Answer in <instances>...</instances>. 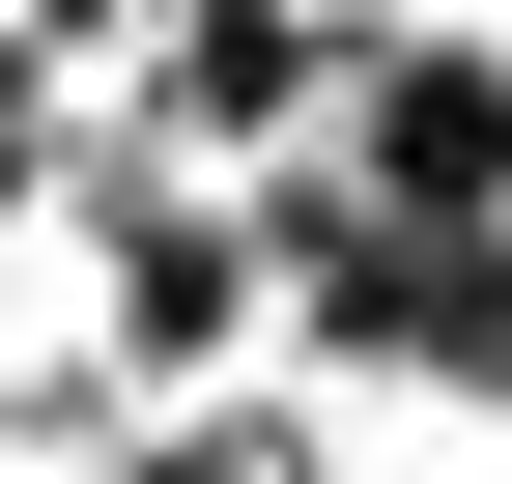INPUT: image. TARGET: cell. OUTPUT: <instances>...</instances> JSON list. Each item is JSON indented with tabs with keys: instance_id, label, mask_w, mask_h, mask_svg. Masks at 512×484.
I'll list each match as a JSON object with an SVG mask.
<instances>
[{
	"instance_id": "2",
	"label": "cell",
	"mask_w": 512,
	"mask_h": 484,
	"mask_svg": "<svg viewBox=\"0 0 512 484\" xmlns=\"http://www.w3.org/2000/svg\"><path fill=\"white\" fill-rule=\"evenodd\" d=\"M370 200H399V228H484L512 200V57L484 29H399V57H370Z\"/></svg>"
},
{
	"instance_id": "1",
	"label": "cell",
	"mask_w": 512,
	"mask_h": 484,
	"mask_svg": "<svg viewBox=\"0 0 512 484\" xmlns=\"http://www.w3.org/2000/svg\"><path fill=\"white\" fill-rule=\"evenodd\" d=\"M285 314L370 371H512V228H399V200H285Z\"/></svg>"
},
{
	"instance_id": "3",
	"label": "cell",
	"mask_w": 512,
	"mask_h": 484,
	"mask_svg": "<svg viewBox=\"0 0 512 484\" xmlns=\"http://www.w3.org/2000/svg\"><path fill=\"white\" fill-rule=\"evenodd\" d=\"M256 285H285V228H228V200H114V342H143V371H228L256 342Z\"/></svg>"
},
{
	"instance_id": "4",
	"label": "cell",
	"mask_w": 512,
	"mask_h": 484,
	"mask_svg": "<svg viewBox=\"0 0 512 484\" xmlns=\"http://www.w3.org/2000/svg\"><path fill=\"white\" fill-rule=\"evenodd\" d=\"M342 57H370L342 0H200V29H171V114H200V143H285V114L342 86Z\"/></svg>"
}]
</instances>
